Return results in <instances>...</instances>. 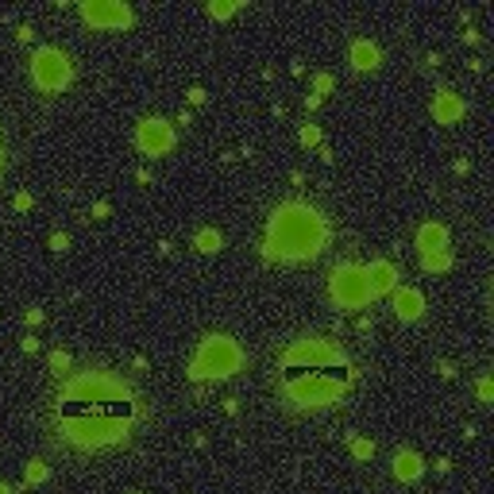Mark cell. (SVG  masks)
Wrapping results in <instances>:
<instances>
[{
    "instance_id": "cell-27",
    "label": "cell",
    "mask_w": 494,
    "mask_h": 494,
    "mask_svg": "<svg viewBox=\"0 0 494 494\" xmlns=\"http://www.w3.org/2000/svg\"><path fill=\"white\" fill-rule=\"evenodd\" d=\"M31 208V193H15V213H27Z\"/></svg>"
},
{
    "instance_id": "cell-11",
    "label": "cell",
    "mask_w": 494,
    "mask_h": 494,
    "mask_svg": "<svg viewBox=\"0 0 494 494\" xmlns=\"http://www.w3.org/2000/svg\"><path fill=\"white\" fill-rule=\"evenodd\" d=\"M363 274H367V290H370V301L382 298V293H394L398 290V267L386 259H375L370 267H363Z\"/></svg>"
},
{
    "instance_id": "cell-34",
    "label": "cell",
    "mask_w": 494,
    "mask_h": 494,
    "mask_svg": "<svg viewBox=\"0 0 494 494\" xmlns=\"http://www.w3.org/2000/svg\"><path fill=\"white\" fill-rule=\"evenodd\" d=\"M0 170H4V147H0Z\"/></svg>"
},
{
    "instance_id": "cell-33",
    "label": "cell",
    "mask_w": 494,
    "mask_h": 494,
    "mask_svg": "<svg viewBox=\"0 0 494 494\" xmlns=\"http://www.w3.org/2000/svg\"><path fill=\"white\" fill-rule=\"evenodd\" d=\"M0 494H12V486H8V483H0Z\"/></svg>"
},
{
    "instance_id": "cell-22",
    "label": "cell",
    "mask_w": 494,
    "mask_h": 494,
    "mask_svg": "<svg viewBox=\"0 0 494 494\" xmlns=\"http://www.w3.org/2000/svg\"><path fill=\"white\" fill-rule=\"evenodd\" d=\"M46 363H51L54 375H66V370H69V355L62 352V347H58V352H51V359H46Z\"/></svg>"
},
{
    "instance_id": "cell-23",
    "label": "cell",
    "mask_w": 494,
    "mask_h": 494,
    "mask_svg": "<svg viewBox=\"0 0 494 494\" xmlns=\"http://www.w3.org/2000/svg\"><path fill=\"white\" fill-rule=\"evenodd\" d=\"M298 139H301V147H316V143H321V128H316V124H305Z\"/></svg>"
},
{
    "instance_id": "cell-20",
    "label": "cell",
    "mask_w": 494,
    "mask_h": 494,
    "mask_svg": "<svg viewBox=\"0 0 494 494\" xmlns=\"http://www.w3.org/2000/svg\"><path fill=\"white\" fill-rule=\"evenodd\" d=\"M347 444H352V455H355V460H370V455H375V444H370L367 436H352Z\"/></svg>"
},
{
    "instance_id": "cell-32",
    "label": "cell",
    "mask_w": 494,
    "mask_h": 494,
    "mask_svg": "<svg viewBox=\"0 0 494 494\" xmlns=\"http://www.w3.org/2000/svg\"><path fill=\"white\" fill-rule=\"evenodd\" d=\"M189 100L193 105H205V89H189Z\"/></svg>"
},
{
    "instance_id": "cell-2",
    "label": "cell",
    "mask_w": 494,
    "mask_h": 494,
    "mask_svg": "<svg viewBox=\"0 0 494 494\" xmlns=\"http://www.w3.org/2000/svg\"><path fill=\"white\" fill-rule=\"evenodd\" d=\"M124 398H135L124 378L108 375V370H77L62 382L58 413H85L93 406H108V401H124Z\"/></svg>"
},
{
    "instance_id": "cell-1",
    "label": "cell",
    "mask_w": 494,
    "mask_h": 494,
    "mask_svg": "<svg viewBox=\"0 0 494 494\" xmlns=\"http://www.w3.org/2000/svg\"><path fill=\"white\" fill-rule=\"evenodd\" d=\"M328 247V220L305 201H286L270 213L262 255L278 262H305Z\"/></svg>"
},
{
    "instance_id": "cell-15",
    "label": "cell",
    "mask_w": 494,
    "mask_h": 494,
    "mask_svg": "<svg viewBox=\"0 0 494 494\" xmlns=\"http://www.w3.org/2000/svg\"><path fill=\"white\" fill-rule=\"evenodd\" d=\"M347 58H352V66L359 69V74H367V69H378L382 54H378V46L370 43V39H355L352 51H347Z\"/></svg>"
},
{
    "instance_id": "cell-5",
    "label": "cell",
    "mask_w": 494,
    "mask_h": 494,
    "mask_svg": "<svg viewBox=\"0 0 494 494\" xmlns=\"http://www.w3.org/2000/svg\"><path fill=\"white\" fill-rule=\"evenodd\" d=\"M355 378H336V375H298L286 382V398L301 409H324V406H336L340 398L347 394Z\"/></svg>"
},
{
    "instance_id": "cell-26",
    "label": "cell",
    "mask_w": 494,
    "mask_h": 494,
    "mask_svg": "<svg viewBox=\"0 0 494 494\" xmlns=\"http://www.w3.org/2000/svg\"><path fill=\"white\" fill-rule=\"evenodd\" d=\"M66 247H69V236H66V232H54V236H51V251H66Z\"/></svg>"
},
{
    "instance_id": "cell-28",
    "label": "cell",
    "mask_w": 494,
    "mask_h": 494,
    "mask_svg": "<svg viewBox=\"0 0 494 494\" xmlns=\"http://www.w3.org/2000/svg\"><path fill=\"white\" fill-rule=\"evenodd\" d=\"M31 35H35L31 23H20V27H15V39H20V43H31Z\"/></svg>"
},
{
    "instance_id": "cell-14",
    "label": "cell",
    "mask_w": 494,
    "mask_h": 494,
    "mask_svg": "<svg viewBox=\"0 0 494 494\" xmlns=\"http://www.w3.org/2000/svg\"><path fill=\"white\" fill-rule=\"evenodd\" d=\"M417 251L421 255L448 251V228L444 224H421V228H417Z\"/></svg>"
},
{
    "instance_id": "cell-12",
    "label": "cell",
    "mask_w": 494,
    "mask_h": 494,
    "mask_svg": "<svg viewBox=\"0 0 494 494\" xmlns=\"http://www.w3.org/2000/svg\"><path fill=\"white\" fill-rule=\"evenodd\" d=\"M463 97H455L452 89H440L436 97H432V120L436 124H455V120H463Z\"/></svg>"
},
{
    "instance_id": "cell-24",
    "label": "cell",
    "mask_w": 494,
    "mask_h": 494,
    "mask_svg": "<svg viewBox=\"0 0 494 494\" xmlns=\"http://www.w3.org/2000/svg\"><path fill=\"white\" fill-rule=\"evenodd\" d=\"M313 89H316V97L332 93V74H316V77H313Z\"/></svg>"
},
{
    "instance_id": "cell-3",
    "label": "cell",
    "mask_w": 494,
    "mask_h": 494,
    "mask_svg": "<svg viewBox=\"0 0 494 494\" xmlns=\"http://www.w3.org/2000/svg\"><path fill=\"white\" fill-rule=\"evenodd\" d=\"M131 425L124 417H105V406H93L85 413H58V432L69 440L74 448H105V444H120L131 436Z\"/></svg>"
},
{
    "instance_id": "cell-8",
    "label": "cell",
    "mask_w": 494,
    "mask_h": 494,
    "mask_svg": "<svg viewBox=\"0 0 494 494\" xmlns=\"http://www.w3.org/2000/svg\"><path fill=\"white\" fill-rule=\"evenodd\" d=\"M347 363V355L340 347H332L328 340H316V336H305V340H293L290 347L282 352V367H309V370H324V367H340Z\"/></svg>"
},
{
    "instance_id": "cell-31",
    "label": "cell",
    "mask_w": 494,
    "mask_h": 494,
    "mask_svg": "<svg viewBox=\"0 0 494 494\" xmlns=\"http://www.w3.org/2000/svg\"><path fill=\"white\" fill-rule=\"evenodd\" d=\"M93 216H97V220H105V216H108V205H105V201H97V205H93Z\"/></svg>"
},
{
    "instance_id": "cell-18",
    "label": "cell",
    "mask_w": 494,
    "mask_h": 494,
    "mask_svg": "<svg viewBox=\"0 0 494 494\" xmlns=\"http://www.w3.org/2000/svg\"><path fill=\"white\" fill-rule=\"evenodd\" d=\"M421 267L429 270V274H444V270H452V251H432V255H421Z\"/></svg>"
},
{
    "instance_id": "cell-10",
    "label": "cell",
    "mask_w": 494,
    "mask_h": 494,
    "mask_svg": "<svg viewBox=\"0 0 494 494\" xmlns=\"http://www.w3.org/2000/svg\"><path fill=\"white\" fill-rule=\"evenodd\" d=\"M135 147L143 154H151V159H159V154H170L174 151V124L162 120V116H147V120H139L135 128Z\"/></svg>"
},
{
    "instance_id": "cell-16",
    "label": "cell",
    "mask_w": 494,
    "mask_h": 494,
    "mask_svg": "<svg viewBox=\"0 0 494 494\" xmlns=\"http://www.w3.org/2000/svg\"><path fill=\"white\" fill-rule=\"evenodd\" d=\"M425 475V460L417 452H394V479L401 483H417Z\"/></svg>"
},
{
    "instance_id": "cell-17",
    "label": "cell",
    "mask_w": 494,
    "mask_h": 494,
    "mask_svg": "<svg viewBox=\"0 0 494 494\" xmlns=\"http://www.w3.org/2000/svg\"><path fill=\"white\" fill-rule=\"evenodd\" d=\"M193 247H197L201 255H216V251L224 247V236H220L216 228H201L197 239H193Z\"/></svg>"
},
{
    "instance_id": "cell-21",
    "label": "cell",
    "mask_w": 494,
    "mask_h": 494,
    "mask_svg": "<svg viewBox=\"0 0 494 494\" xmlns=\"http://www.w3.org/2000/svg\"><path fill=\"white\" fill-rule=\"evenodd\" d=\"M236 8L239 4H232V0H213V4H208V15H213V20H228Z\"/></svg>"
},
{
    "instance_id": "cell-9",
    "label": "cell",
    "mask_w": 494,
    "mask_h": 494,
    "mask_svg": "<svg viewBox=\"0 0 494 494\" xmlns=\"http://www.w3.org/2000/svg\"><path fill=\"white\" fill-rule=\"evenodd\" d=\"M81 20L93 31H128L135 12L120 0H81Z\"/></svg>"
},
{
    "instance_id": "cell-13",
    "label": "cell",
    "mask_w": 494,
    "mask_h": 494,
    "mask_svg": "<svg viewBox=\"0 0 494 494\" xmlns=\"http://www.w3.org/2000/svg\"><path fill=\"white\" fill-rule=\"evenodd\" d=\"M394 313H398V321H417V316L425 313V298H421V290H409V286L394 290Z\"/></svg>"
},
{
    "instance_id": "cell-30",
    "label": "cell",
    "mask_w": 494,
    "mask_h": 494,
    "mask_svg": "<svg viewBox=\"0 0 494 494\" xmlns=\"http://www.w3.org/2000/svg\"><path fill=\"white\" fill-rule=\"evenodd\" d=\"M20 347L31 355V352H39V340H35V336H23V344H20Z\"/></svg>"
},
{
    "instance_id": "cell-29",
    "label": "cell",
    "mask_w": 494,
    "mask_h": 494,
    "mask_svg": "<svg viewBox=\"0 0 494 494\" xmlns=\"http://www.w3.org/2000/svg\"><path fill=\"white\" fill-rule=\"evenodd\" d=\"M23 321H27V324H39V321H43V309H27V313H23Z\"/></svg>"
},
{
    "instance_id": "cell-6",
    "label": "cell",
    "mask_w": 494,
    "mask_h": 494,
    "mask_svg": "<svg viewBox=\"0 0 494 494\" xmlns=\"http://www.w3.org/2000/svg\"><path fill=\"white\" fill-rule=\"evenodd\" d=\"M328 298L336 309H363L370 301V290H367V274L363 267L355 262H336L328 274Z\"/></svg>"
},
{
    "instance_id": "cell-19",
    "label": "cell",
    "mask_w": 494,
    "mask_h": 494,
    "mask_svg": "<svg viewBox=\"0 0 494 494\" xmlns=\"http://www.w3.org/2000/svg\"><path fill=\"white\" fill-rule=\"evenodd\" d=\"M46 475H51V471H46V463H43V460H31L27 471H23V483H27V486H39V483H46Z\"/></svg>"
},
{
    "instance_id": "cell-4",
    "label": "cell",
    "mask_w": 494,
    "mask_h": 494,
    "mask_svg": "<svg viewBox=\"0 0 494 494\" xmlns=\"http://www.w3.org/2000/svg\"><path fill=\"white\" fill-rule=\"evenodd\" d=\"M239 367H243V347L232 336H224V332H213V336L201 340V347H197V355H193L185 375L193 382H220V378H232Z\"/></svg>"
},
{
    "instance_id": "cell-25",
    "label": "cell",
    "mask_w": 494,
    "mask_h": 494,
    "mask_svg": "<svg viewBox=\"0 0 494 494\" xmlns=\"http://www.w3.org/2000/svg\"><path fill=\"white\" fill-rule=\"evenodd\" d=\"M490 398H494V386H490V378H479V401H483V406H490Z\"/></svg>"
},
{
    "instance_id": "cell-7",
    "label": "cell",
    "mask_w": 494,
    "mask_h": 494,
    "mask_svg": "<svg viewBox=\"0 0 494 494\" xmlns=\"http://www.w3.org/2000/svg\"><path fill=\"white\" fill-rule=\"evenodd\" d=\"M31 81L43 93H62L74 81V62H69V54L58 51V46H39L35 58H31Z\"/></svg>"
}]
</instances>
